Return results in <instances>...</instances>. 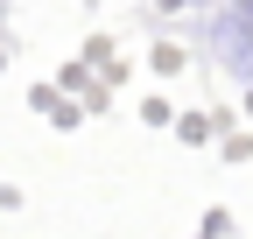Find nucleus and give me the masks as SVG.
Instances as JSON below:
<instances>
[{
  "mask_svg": "<svg viewBox=\"0 0 253 239\" xmlns=\"http://www.w3.org/2000/svg\"><path fill=\"white\" fill-rule=\"evenodd\" d=\"M239 7H246V21H253V0H239Z\"/></svg>",
  "mask_w": 253,
  "mask_h": 239,
  "instance_id": "nucleus-1",
  "label": "nucleus"
}]
</instances>
